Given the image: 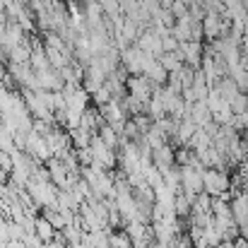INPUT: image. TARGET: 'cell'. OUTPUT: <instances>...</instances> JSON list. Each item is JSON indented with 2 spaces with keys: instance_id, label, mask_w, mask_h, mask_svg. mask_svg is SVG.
Returning a JSON list of instances; mask_svg holds the SVG:
<instances>
[{
  "instance_id": "obj_5",
  "label": "cell",
  "mask_w": 248,
  "mask_h": 248,
  "mask_svg": "<svg viewBox=\"0 0 248 248\" xmlns=\"http://www.w3.org/2000/svg\"><path fill=\"white\" fill-rule=\"evenodd\" d=\"M34 234H36V239L41 244H51L56 239V229L51 227V222L46 217H36L34 219Z\"/></svg>"
},
{
  "instance_id": "obj_2",
  "label": "cell",
  "mask_w": 248,
  "mask_h": 248,
  "mask_svg": "<svg viewBox=\"0 0 248 248\" xmlns=\"http://www.w3.org/2000/svg\"><path fill=\"white\" fill-rule=\"evenodd\" d=\"M181 190L188 195L202 193V166H181Z\"/></svg>"
},
{
  "instance_id": "obj_6",
  "label": "cell",
  "mask_w": 248,
  "mask_h": 248,
  "mask_svg": "<svg viewBox=\"0 0 248 248\" xmlns=\"http://www.w3.org/2000/svg\"><path fill=\"white\" fill-rule=\"evenodd\" d=\"M145 78L152 82V87H164L166 80H169V73L162 68L159 61H152V63L147 65V70H145Z\"/></svg>"
},
{
  "instance_id": "obj_13",
  "label": "cell",
  "mask_w": 248,
  "mask_h": 248,
  "mask_svg": "<svg viewBox=\"0 0 248 248\" xmlns=\"http://www.w3.org/2000/svg\"><path fill=\"white\" fill-rule=\"evenodd\" d=\"M111 99H113V96H111V92H108L106 87H101V89H96V92L92 94V101H94L99 108H101V106H106Z\"/></svg>"
},
{
  "instance_id": "obj_7",
  "label": "cell",
  "mask_w": 248,
  "mask_h": 248,
  "mask_svg": "<svg viewBox=\"0 0 248 248\" xmlns=\"http://www.w3.org/2000/svg\"><path fill=\"white\" fill-rule=\"evenodd\" d=\"M195 130H198L195 123H193L190 118H183V121H178V125H176V135H173V138H176L181 145H188L190 138L195 135Z\"/></svg>"
},
{
  "instance_id": "obj_1",
  "label": "cell",
  "mask_w": 248,
  "mask_h": 248,
  "mask_svg": "<svg viewBox=\"0 0 248 248\" xmlns=\"http://www.w3.org/2000/svg\"><path fill=\"white\" fill-rule=\"evenodd\" d=\"M232 181L227 171L219 169H202V193H207L210 198H222L224 193H229Z\"/></svg>"
},
{
  "instance_id": "obj_11",
  "label": "cell",
  "mask_w": 248,
  "mask_h": 248,
  "mask_svg": "<svg viewBox=\"0 0 248 248\" xmlns=\"http://www.w3.org/2000/svg\"><path fill=\"white\" fill-rule=\"evenodd\" d=\"M229 108H232V113L234 116H239V113H246L248 111V96L244 92H239L232 101H229Z\"/></svg>"
},
{
  "instance_id": "obj_14",
  "label": "cell",
  "mask_w": 248,
  "mask_h": 248,
  "mask_svg": "<svg viewBox=\"0 0 248 248\" xmlns=\"http://www.w3.org/2000/svg\"><path fill=\"white\" fill-rule=\"evenodd\" d=\"M169 12L173 15V19H181V17H186V15H188V5H186V2H181V0H173V2H171V7H169Z\"/></svg>"
},
{
  "instance_id": "obj_15",
  "label": "cell",
  "mask_w": 248,
  "mask_h": 248,
  "mask_svg": "<svg viewBox=\"0 0 248 248\" xmlns=\"http://www.w3.org/2000/svg\"><path fill=\"white\" fill-rule=\"evenodd\" d=\"M150 248H173V244H157V241H155Z\"/></svg>"
},
{
  "instance_id": "obj_9",
  "label": "cell",
  "mask_w": 248,
  "mask_h": 248,
  "mask_svg": "<svg viewBox=\"0 0 248 248\" xmlns=\"http://www.w3.org/2000/svg\"><path fill=\"white\" fill-rule=\"evenodd\" d=\"M215 89L219 92V96H222L227 104H229V101H232V99L239 94V87L234 84V80H229V78H222V80H217V82H215Z\"/></svg>"
},
{
  "instance_id": "obj_12",
  "label": "cell",
  "mask_w": 248,
  "mask_h": 248,
  "mask_svg": "<svg viewBox=\"0 0 248 248\" xmlns=\"http://www.w3.org/2000/svg\"><path fill=\"white\" fill-rule=\"evenodd\" d=\"M108 246L111 248H130V239L125 232H116V234H108Z\"/></svg>"
},
{
  "instance_id": "obj_8",
  "label": "cell",
  "mask_w": 248,
  "mask_h": 248,
  "mask_svg": "<svg viewBox=\"0 0 248 248\" xmlns=\"http://www.w3.org/2000/svg\"><path fill=\"white\" fill-rule=\"evenodd\" d=\"M96 138H99L106 147H111V150H116V147L121 145V135H118L108 123H101V125H99V135H96Z\"/></svg>"
},
{
  "instance_id": "obj_10",
  "label": "cell",
  "mask_w": 248,
  "mask_h": 248,
  "mask_svg": "<svg viewBox=\"0 0 248 248\" xmlns=\"http://www.w3.org/2000/svg\"><path fill=\"white\" fill-rule=\"evenodd\" d=\"M157 61L162 63V68H164V70L169 73V75L183 68V61H181V56H178L176 51H173V53H162V56H159Z\"/></svg>"
},
{
  "instance_id": "obj_3",
  "label": "cell",
  "mask_w": 248,
  "mask_h": 248,
  "mask_svg": "<svg viewBox=\"0 0 248 248\" xmlns=\"http://www.w3.org/2000/svg\"><path fill=\"white\" fill-rule=\"evenodd\" d=\"M152 164L159 169V173H164L171 166H176V152L169 145H162V147L152 150Z\"/></svg>"
},
{
  "instance_id": "obj_4",
  "label": "cell",
  "mask_w": 248,
  "mask_h": 248,
  "mask_svg": "<svg viewBox=\"0 0 248 248\" xmlns=\"http://www.w3.org/2000/svg\"><path fill=\"white\" fill-rule=\"evenodd\" d=\"M188 118L195 123V128H202V125H207V123L212 121L210 108H207L205 101H195V104L190 106V111H188Z\"/></svg>"
}]
</instances>
